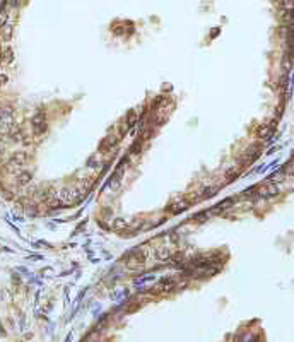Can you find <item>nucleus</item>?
Segmentation results:
<instances>
[{"instance_id": "39448f33", "label": "nucleus", "mask_w": 294, "mask_h": 342, "mask_svg": "<svg viewBox=\"0 0 294 342\" xmlns=\"http://www.w3.org/2000/svg\"><path fill=\"white\" fill-rule=\"evenodd\" d=\"M29 180H31V173H27V171H26V173H22L21 176H19V185H26Z\"/></svg>"}, {"instance_id": "7ed1b4c3", "label": "nucleus", "mask_w": 294, "mask_h": 342, "mask_svg": "<svg viewBox=\"0 0 294 342\" xmlns=\"http://www.w3.org/2000/svg\"><path fill=\"white\" fill-rule=\"evenodd\" d=\"M33 125H34V132H36V133H43V132H44L46 125H44V118H43V115H36V116H34Z\"/></svg>"}, {"instance_id": "f03ea898", "label": "nucleus", "mask_w": 294, "mask_h": 342, "mask_svg": "<svg viewBox=\"0 0 294 342\" xmlns=\"http://www.w3.org/2000/svg\"><path fill=\"white\" fill-rule=\"evenodd\" d=\"M257 193L260 195V197L268 199V197H274V195L279 193V188H277L275 185H263V187H260V188L257 190Z\"/></svg>"}, {"instance_id": "423d86ee", "label": "nucleus", "mask_w": 294, "mask_h": 342, "mask_svg": "<svg viewBox=\"0 0 294 342\" xmlns=\"http://www.w3.org/2000/svg\"><path fill=\"white\" fill-rule=\"evenodd\" d=\"M2 60H4V63H9V62H10V60H12L10 50H7V52H5V55H4V58H2Z\"/></svg>"}, {"instance_id": "f257e3e1", "label": "nucleus", "mask_w": 294, "mask_h": 342, "mask_svg": "<svg viewBox=\"0 0 294 342\" xmlns=\"http://www.w3.org/2000/svg\"><path fill=\"white\" fill-rule=\"evenodd\" d=\"M60 197H62V200H67V202H72V200H77L79 197H81V190L79 188H65V190H62V193H60Z\"/></svg>"}, {"instance_id": "20e7f679", "label": "nucleus", "mask_w": 294, "mask_h": 342, "mask_svg": "<svg viewBox=\"0 0 294 342\" xmlns=\"http://www.w3.org/2000/svg\"><path fill=\"white\" fill-rule=\"evenodd\" d=\"M24 159H26V154H24V152H17V154H12L9 164L10 166H21V164H24Z\"/></svg>"}]
</instances>
